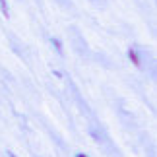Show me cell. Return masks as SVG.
<instances>
[{"instance_id":"1","label":"cell","mask_w":157,"mask_h":157,"mask_svg":"<svg viewBox=\"0 0 157 157\" xmlns=\"http://www.w3.org/2000/svg\"><path fill=\"white\" fill-rule=\"evenodd\" d=\"M0 6H2V12H4V16H8V6L4 0H0Z\"/></svg>"}]
</instances>
